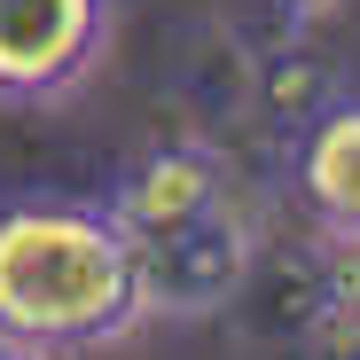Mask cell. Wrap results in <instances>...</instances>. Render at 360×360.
Segmentation results:
<instances>
[{"instance_id": "obj_7", "label": "cell", "mask_w": 360, "mask_h": 360, "mask_svg": "<svg viewBox=\"0 0 360 360\" xmlns=\"http://www.w3.org/2000/svg\"><path fill=\"white\" fill-rule=\"evenodd\" d=\"M290 8H329V0H290Z\"/></svg>"}, {"instance_id": "obj_5", "label": "cell", "mask_w": 360, "mask_h": 360, "mask_svg": "<svg viewBox=\"0 0 360 360\" xmlns=\"http://www.w3.org/2000/svg\"><path fill=\"white\" fill-rule=\"evenodd\" d=\"M297 204L314 227L360 235V94H329L297 126Z\"/></svg>"}, {"instance_id": "obj_6", "label": "cell", "mask_w": 360, "mask_h": 360, "mask_svg": "<svg viewBox=\"0 0 360 360\" xmlns=\"http://www.w3.org/2000/svg\"><path fill=\"white\" fill-rule=\"evenodd\" d=\"M0 360H55V352H24V345H0Z\"/></svg>"}, {"instance_id": "obj_2", "label": "cell", "mask_w": 360, "mask_h": 360, "mask_svg": "<svg viewBox=\"0 0 360 360\" xmlns=\"http://www.w3.org/2000/svg\"><path fill=\"white\" fill-rule=\"evenodd\" d=\"M259 243H266V219H259L251 188H227L219 204L126 243L141 321H204V314L235 306L251 290V274H259Z\"/></svg>"}, {"instance_id": "obj_4", "label": "cell", "mask_w": 360, "mask_h": 360, "mask_svg": "<svg viewBox=\"0 0 360 360\" xmlns=\"http://www.w3.org/2000/svg\"><path fill=\"white\" fill-rule=\"evenodd\" d=\"M297 345L306 360H360V235L314 227L297 259Z\"/></svg>"}, {"instance_id": "obj_3", "label": "cell", "mask_w": 360, "mask_h": 360, "mask_svg": "<svg viewBox=\"0 0 360 360\" xmlns=\"http://www.w3.org/2000/svg\"><path fill=\"white\" fill-rule=\"evenodd\" d=\"M110 47V0H0V102L71 94Z\"/></svg>"}, {"instance_id": "obj_1", "label": "cell", "mask_w": 360, "mask_h": 360, "mask_svg": "<svg viewBox=\"0 0 360 360\" xmlns=\"http://www.w3.org/2000/svg\"><path fill=\"white\" fill-rule=\"evenodd\" d=\"M141 321L134 251L117 219L86 196H8L0 204V345L86 352Z\"/></svg>"}]
</instances>
